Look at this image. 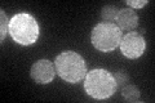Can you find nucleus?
Wrapping results in <instances>:
<instances>
[{"instance_id": "1", "label": "nucleus", "mask_w": 155, "mask_h": 103, "mask_svg": "<svg viewBox=\"0 0 155 103\" xmlns=\"http://www.w3.org/2000/svg\"><path fill=\"white\" fill-rule=\"evenodd\" d=\"M58 76L70 84L79 82L87 75V65L79 53L66 50L56 57L54 61Z\"/></svg>"}, {"instance_id": "2", "label": "nucleus", "mask_w": 155, "mask_h": 103, "mask_svg": "<svg viewBox=\"0 0 155 103\" xmlns=\"http://www.w3.org/2000/svg\"><path fill=\"white\" fill-rule=\"evenodd\" d=\"M84 89L87 94L94 99H106L115 93L116 81L109 71L96 68L87 73Z\"/></svg>"}, {"instance_id": "3", "label": "nucleus", "mask_w": 155, "mask_h": 103, "mask_svg": "<svg viewBox=\"0 0 155 103\" xmlns=\"http://www.w3.org/2000/svg\"><path fill=\"white\" fill-rule=\"evenodd\" d=\"M9 34L16 43L31 45L39 37L38 21L28 13H17L9 21Z\"/></svg>"}, {"instance_id": "4", "label": "nucleus", "mask_w": 155, "mask_h": 103, "mask_svg": "<svg viewBox=\"0 0 155 103\" xmlns=\"http://www.w3.org/2000/svg\"><path fill=\"white\" fill-rule=\"evenodd\" d=\"M122 37V30L110 22H101L96 24L91 32V41L93 47L104 53L115 50L119 47Z\"/></svg>"}, {"instance_id": "5", "label": "nucleus", "mask_w": 155, "mask_h": 103, "mask_svg": "<svg viewBox=\"0 0 155 103\" xmlns=\"http://www.w3.org/2000/svg\"><path fill=\"white\" fill-rule=\"evenodd\" d=\"M119 45L123 56L129 58V60H137L143 54L146 43H145V39L141 34L132 31L122 37Z\"/></svg>"}, {"instance_id": "6", "label": "nucleus", "mask_w": 155, "mask_h": 103, "mask_svg": "<svg viewBox=\"0 0 155 103\" xmlns=\"http://www.w3.org/2000/svg\"><path fill=\"white\" fill-rule=\"evenodd\" d=\"M30 75L36 84H49L56 76L54 65L48 60H39L31 66Z\"/></svg>"}, {"instance_id": "7", "label": "nucleus", "mask_w": 155, "mask_h": 103, "mask_svg": "<svg viewBox=\"0 0 155 103\" xmlns=\"http://www.w3.org/2000/svg\"><path fill=\"white\" fill-rule=\"evenodd\" d=\"M115 21H116V26L123 31H132L138 26V16L130 8L119 9Z\"/></svg>"}, {"instance_id": "8", "label": "nucleus", "mask_w": 155, "mask_h": 103, "mask_svg": "<svg viewBox=\"0 0 155 103\" xmlns=\"http://www.w3.org/2000/svg\"><path fill=\"white\" fill-rule=\"evenodd\" d=\"M122 95L128 102H137L140 99V95H141V92L136 85L128 82V84L122 86Z\"/></svg>"}, {"instance_id": "9", "label": "nucleus", "mask_w": 155, "mask_h": 103, "mask_svg": "<svg viewBox=\"0 0 155 103\" xmlns=\"http://www.w3.org/2000/svg\"><path fill=\"white\" fill-rule=\"evenodd\" d=\"M118 12H119V9L115 5H105L101 9V17H102L104 21L111 23V21H115Z\"/></svg>"}, {"instance_id": "10", "label": "nucleus", "mask_w": 155, "mask_h": 103, "mask_svg": "<svg viewBox=\"0 0 155 103\" xmlns=\"http://www.w3.org/2000/svg\"><path fill=\"white\" fill-rule=\"evenodd\" d=\"M0 17H2V21H0V40H4L5 39L7 32L9 31V21H8V17L4 11H0Z\"/></svg>"}, {"instance_id": "11", "label": "nucleus", "mask_w": 155, "mask_h": 103, "mask_svg": "<svg viewBox=\"0 0 155 103\" xmlns=\"http://www.w3.org/2000/svg\"><path fill=\"white\" fill-rule=\"evenodd\" d=\"M114 79H115V81H116V86H124L125 84H128V80H129V77H128V75L125 72H123V71H118L115 73V76H114Z\"/></svg>"}, {"instance_id": "12", "label": "nucleus", "mask_w": 155, "mask_h": 103, "mask_svg": "<svg viewBox=\"0 0 155 103\" xmlns=\"http://www.w3.org/2000/svg\"><path fill=\"white\" fill-rule=\"evenodd\" d=\"M125 4H127L128 7H130V8L141 9L143 5H146V4H147V0H140V2H134V0H127Z\"/></svg>"}]
</instances>
